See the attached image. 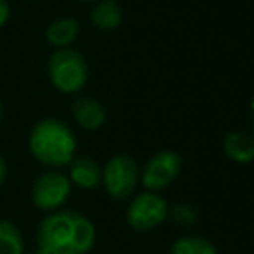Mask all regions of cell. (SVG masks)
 I'll return each instance as SVG.
<instances>
[{
	"instance_id": "obj_1",
	"label": "cell",
	"mask_w": 254,
	"mask_h": 254,
	"mask_svg": "<svg viewBox=\"0 0 254 254\" xmlns=\"http://www.w3.org/2000/svg\"><path fill=\"white\" fill-rule=\"evenodd\" d=\"M38 254H87L95 242V226L75 210L48 212L36 232Z\"/></svg>"
},
{
	"instance_id": "obj_2",
	"label": "cell",
	"mask_w": 254,
	"mask_h": 254,
	"mask_svg": "<svg viewBox=\"0 0 254 254\" xmlns=\"http://www.w3.org/2000/svg\"><path fill=\"white\" fill-rule=\"evenodd\" d=\"M28 147L38 163L46 167H64L75 157V135L62 119L48 117L32 127Z\"/></svg>"
},
{
	"instance_id": "obj_3",
	"label": "cell",
	"mask_w": 254,
	"mask_h": 254,
	"mask_svg": "<svg viewBox=\"0 0 254 254\" xmlns=\"http://www.w3.org/2000/svg\"><path fill=\"white\" fill-rule=\"evenodd\" d=\"M48 77L62 93H77L87 81V62L73 48H60L48 60Z\"/></svg>"
},
{
	"instance_id": "obj_4",
	"label": "cell",
	"mask_w": 254,
	"mask_h": 254,
	"mask_svg": "<svg viewBox=\"0 0 254 254\" xmlns=\"http://www.w3.org/2000/svg\"><path fill=\"white\" fill-rule=\"evenodd\" d=\"M101 181L111 198L125 200L137 189L139 167L129 155H115L107 161V165L101 173Z\"/></svg>"
},
{
	"instance_id": "obj_5",
	"label": "cell",
	"mask_w": 254,
	"mask_h": 254,
	"mask_svg": "<svg viewBox=\"0 0 254 254\" xmlns=\"http://www.w3.org/2000/svg\"><path fill=\"white\" fill-rule=\"evenodd\" d=\"M69 192H71V183H69L67 175H64L60 171H46L34 181L32 202L40 210L54 212L65 204Z\"/></svg>"
},
{
	"instance_id": "obj_6",
	"label": "cell",
	"mask_w": 254,
	"mask_h": 254,
	"mask_svg": "<svg viewBox=\"0 0 254 254\" xmlns=\"http://www.w3.org/2000/svg\"><path fill=\"white\" fill-rule=\"evenodd\" d=\"M167 216H169L167 200L153 190L137 194L127 208V222L135 230H151L163 224Z\"/></svg>"
},
{
	"instance_id": "obj_7",
	"label": "cell",
	"mask_w": 254,
	"mask_h": 254,
	"mask_svg": "<svg viewBox=\"0 0 254 254\" xmlns=\"http://www.w3.org/2000/svg\"><path fill=\"white\" fill-rule=\"evenodd\" d=\"M181 171V157L175 151H159L149 159L143 171V185L147 190H161L169 187Z\"/></svg>"
},
{
	"instance_id": "obj_8",
	"label": "cell",
	"mask_w": 254,
	"mask_h": 254,
	"mask_svg": "<svg viewBox=\"0 0 254 254\" xmlns=\"http://www.w3.org/2000/svg\"><path fill=\"white\" fill-rule=\"evenodd\" d=\"M71 115L79 127L85 131H97L105 123V109L93 97L79 95L71 101Z\"/></svg>"
},
{
	"instance_id": "obj_9",
	"label": "cell",
	"mask_w": 254,
	"mask_h": 254,
	"mask_svg": "<svg viewBox=\"0 0 254 254\" xmlns=\"http://www.w3.org/2000/svg\"><path fill=\"white\" fill-rule=\"evenodd\" d=\"M67 179L69 183L77 185L79 189H95L101 181V171H99V165L91 159V157H73L69 163H67Z\"/></svg>"
},
{
	"instance_id": "obj_10",
	"label": "cell",
	"mask_w": 254,
	"mask_h": 254,
	"mask_svg": "<svg viewBox=\"0 0 254 254\" xmlns=\"http://www.w3.org/2000/svg\"><path fill=\"white\" fill-rule=\"evenodd\" d=\"M79 34V24L73 18H58L46 30V40L54 48H69Z\"/></svg>"
},
{
	"instance_id": "obj_11",
	"label": "cell",
	"mask_w": 254,
	"mask_h": 254,
	"mask_svg": "<svg viewBox=\"0 0 254 254\" xmlns=\"http://www.w3.org/2000/svg\"><path fill=\"white\" fill-rule=\"evenodd\" d=\"M222 149L228 159H232L236 163H250L254 159V137H250L246 133L232 131L224 137Z\"/></svg>"
},
{
	"instance_id": "obj_12",
	"label": "cell",
	"mask_w": 254,
	"mask_h": 254,
	"mask_svg": "<svg viewBox=\"0 0 254 254\" xmlns=\"http://www.w3.org/2000/svg\"><path fill=\"white\" fill-rule=\"evenodd\" d=\"M121 8L115 0H101L99 4H95V8L91 10V24L97 30H115L121 24Z\"/></svg>"
},
{
	"instance_id": "obj_13",
	"label": "cell",
	"mask_w": 254,
	"mask_h": 254,
	"mask_svg": "<svg viewBox=\"0 0 254 254\" xmlns=\"http://www.w3.org/2000/svg\"><path fill=\"white\" fill-rule=\"evenodd\" d=\"M0 254H24V238L10 220H0Z\"/></svg>"
},
{
	"instance_id": "obj_14",
	"label": "cell",
	"mask_w": 254,
	"mask_h": 254,
	"mask_svg": "<svg viewBox=\"0 0 254 254\" xmlns=\"http://www.w3.org/2000/svg\"><path fill=\"white\" fill-rule=\"evenodd\" d=\"M171 254H216V248L200 236H183L171 246Z\"/></svg>"
},
{
	"instance_id": "obj_15",
	"label": "cell",
	"mask_w": 254,
	"mask_h": 254,
	"mask_svg": "<svg viewBox=\"0 0 254 254\" xmlns=\"http://www.w3.org/2000/svg\"><path fill=\"white\" fill-rule=\"evenodd\" d=\"M171 218L183 226H189V224H194L196 222V210L190 206V204H175L173 210H169Z\"/></svg>"
},
{
	"instance_id": "obj_16",
	"label": "cell",
	"mask_w": 254,
	"mask_h": 254,
	"mask_svg": "<svg viewBox=\"0 0 254 254\" xmlns=\"http://www.w3.org/2000/svg\"><path fill=\"white\" fill-rule=\"evenodd\" d=\"M8 16H10V6H8L6 0H0V28L6 24Z\"/></svg>"
},
{
	"instance_id": "obj_17",
	"label": "cell",
	"mask_w": 254,
	"mask_h": 254,
	"mask_svg": "<svg viewBox=\"0 0 254 254\" xmlns=\"http://www.w3.org/2000/svg\"><path fill=\"white\" fill-rule=\"evenodd\" d=\"M6 173H8V165H6V159L0 155V183L6 179Z\"/></svg>"
},
{
	"instance_id": "obj_18",
	"label": "cell",
	"mask_w": 254,
	"mask_h": 254,
	"mask_svg": "<svg viewBox=\"0 0 254 254\" xmlns=\"http://www.w3.org/2000/svg\"><path fill=\"white\" fill-rule=\"evenodd\" d=\"M250 109H252V123H254V97H252V103H250ZM254 129V127H252Z\"/></svg>"
},
{
	"instance_id": "obj_19",
	"label": "cell",
	"mask_w": 254,
	"mask_h": 254,
	"mask_svg": "<svg viewBox=\"0 0 254 254\" xmlns=\"http://www.w3.org/2000/svg\"><path fill=\"white\" fill-rule=\"evenodd\" d=\"M0 121H2V103H0Z\"/></svg>"
},
{
	"instance_id": "obj_20",
	"label": "cell",
	"mask_w": 254,
	"mask_h": 254,
	"mask_svg": "<svg viewBox=\"0 0 254 254\" xmlns=\"http://www.w3.org/2000/svg\"><path fill=\"white\" fill-rule=\"evenodd\" d=\"M81 2H93V0H81Z\"/></svg>"
}]
</instances>
